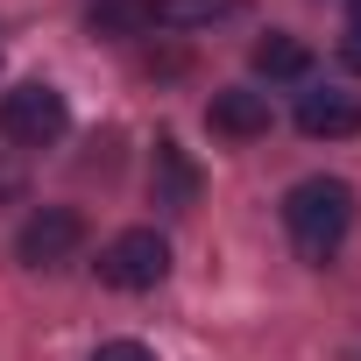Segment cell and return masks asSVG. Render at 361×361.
Returning a JSON list of instances; mask_svg holds the SVG:
<instances>
[{"instance_id": "cell-1", "label": "cell", "mask_w": 361, "mask_h": 361, "mask_svg": "<svg viewBox=\"0 0 361 361\" xmlns=\"http://www.w3.org/2000/svg\"><path fill=\"white\" fill-rule=\"evenodd\" d=\"M283 227H290L305 262H333L347 227H354V185H340V177H298L283 192Z\"/></svg>"}, {"instance_id": "cell-2", "label": "cell", "mask_w": 361, "mask_h": 361, "mask_svg": "<svg viewBox=\"0 0 361 361\" xmlns=\"http://www.w3.org/2000/svg\"><path fill=\"white\" fill-rule=\"evenodd\" d=\"M64 128H71V106L43 78H29V85H15L8 99H0V135H8L15 149H50Z\"/></svg>"}, {"instance_id": "cell-3", "label": "cell", "mask_w": 361, "mask_h": 361, "mask_svg": "<svg viewBox=\"0 0 361 361\" xmlns=\"http://www.w3.org/2000/svg\"><path fill=\"white\" fill-rule=\"evenodd\" d=\"M163 276H170V241L156 227H128L99 248V283L114 290H156Z\"/></svg>"}, {"instance_id": "cell-4", "label": "cell", "mask_w": 361, "mask_h": 361, "mask_svg": "<svg viewBox=\"0 0 361 361\" xmlns=\"http://www.w3.org/2000/svg\"><path fill=\"white\" fill-rule=\"evenodd\" d=\"M78 241H85V220H78L71 206H36V213L22 220V234H15V255H22L29 269H57V262L78 255Z\"/></svg>"}, {"instance_id": "cell-5", "label": "cell", "mask_w": 361, "mask_h": 361, "mask_svg": "<svg viewBox=\"0 0 361 361\" xmlns=\"http://www.w3.org/2000/svg\"><path fill=\"white\" fill-rule=\"evenodd\" d=\"M149 192H156V206H163V213H192V206H199V163L177 149V135H156Z\"/></svg>"}, {"instance_id": "cell-6", "label": "cell", "mask_w": 361, "mask_h": 361, "mask_svg": "<svg viewBox=\"0 0 361 361\" xmlns=\"http://www.w3.org/2000/svg\"><path fill=\"white\" fill-rule=\"evenodd\" d=\"M206 121H213V135H227V142H255V135H269V92L227 85V92H213Z\"/></svg>"}, {"instance_id": "cell-7", "label": "cell", "mask_w": 361, "mask_h": 361, "mask_svg": "<svg viewBox=\"0 0 361 361\" xmlns=\"http://www.w3.org/2000/svg\"><path fill=\"white\" fill-rule=\"evenodd\" d=\"M298 128L312 135V142H347V135H361V99L354 92H305L298 99Z\"/></svg>"}, {"instance_id": "cell-8", "label": "cell", "mask_w": 361, "mask_h": 361, "mask_svg": "<svg viewBox=\"0 0 361 361\" xmlns=\"http://www.w3.org/2000/svg\"><path fill=\"white\" fill-rule=\"evenodd\" d=\"M156 29H213L227 15H241V0H149Z\"/></svg>"}, {"instance_id": "cell-9", "label": "cell", "mask_w": 361, "mask_h": 361, "mask_svg": "<svg viewBox=\"0 0 361 361\" xmlns=\"http://www.w3.org/2000/svg\"><path fill=\"white\" fill-rule=\"evenodd\" d=\"M92 29L99 36H156V8H149V0H99Z\"/></svg>"}, {"instance_id": "cell-10", "label": "cell", "mask_w": 361, "mask_h": 361, "mask_svg": "<svg viewBox=\"0 0 361 361\" xmlns=\"http://www.w3.org/2000/svg\"><path fill=\"white\" fill-rule=\"evenodd\" d=\"M255 71H262V78H305V71H312V50H305L298 36H262V43H255Z\"/></svg>"}, {"instance_id": "cell-11", "label": "cell", "mask_w": 361, "mask_h": 361, "mask_svg": "<svg viewBox=\"0 0 361 361\" xmlns=\"http://www.w3.org/2000/svg\"><path fill=\"white\" fill-rule=\"evenodd\" d=\"M85 361H156V354H149L142 340H99V347H92Z\"/></svg>"}, {"instance_id": "cell-12", "label": "cell", "mask_w": 361, "mask_h": 361, "mask_svg": "<svg viewBox=\"0 0 361 361\" xmlns=\"http://www.w3.org/2000/svg\"><path fill=\"white\" fill-rule=\"evenodd\" d=\"M340 64H347V71H361V22L340 36Z\"/></svg>"}, {"instance_id": "cell-13", "label": "cell", "mask_w": 361, "mask_h": 361, "mask_svg": "<svg viewBox=\"0 0 361 361\" xmlns=\"http://www.w3.org/2000/svg\"><path fill=\"white\" fill-rule=\"evenodd\" d=\"M22 192V163H0V199H15Z\"/></svg>"}, {"instance_id": "cell-14", "label": "cell", "mask_w": 361, "mask_h": 361, "mask_svg": "<svg viewBox=\"0 0 361 361\" xmlns=\"http://www.w3.org/2000/svg\"><path fill=\"white\" fill-rule=\"evenodd\" d=\"M354 22H361V0H354Z\"/></svg>"}]
</instances>
